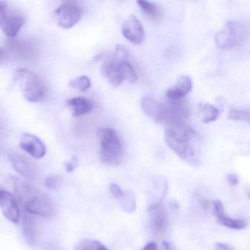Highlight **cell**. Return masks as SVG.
I'll return each instance as SVG.
<instances>
[{
	"label": "cell",
	"mask_w": 250,
	"mask_h": 250,
	"mask_svg": "<svg viewBox=\"0 0 250 250\" xmlns=\"http://www.w3.org/2000/svg\"><path fill=\"white\" fill-rule=\"evenodd\" d=\"M198 137L197 132L184 123L168 124L165 130L167 145L183 160L194 167L199 165L194 147Z\"/></svg>",
	"instance_id": "cell-1"
},
{
	"label": "cell",
	"mask_w": 250,
	"mask_h": 250,
	"mask_svg": "<svg viewBox=\"0 0 250 250\" xmlns=\"http://www.w3.org/2000/svg\"><path fill=\"white\" fill-rule=\"evenodd\" d=\"M11 181L14 192L27 213L43 217H50L55 214V203L47 194L41 192L17 177H11Z\"/></svg>",
	"instance_id": "cell-2"
},
{
	"label": "cell",
	"mask_w": 250,
	"mask_h": 250,
	"mask_svg": "<svg viewBox=\"0 0 250 250\" xmlns=\"http://www.w3.org/2000/svg\"><path fill=\"white\" fill-rule=\"evenodd\" d=\"M100 140V159L109 166H116L121 163L124 155L122 142L114 128H104L98 131Z\"/></svg>",
	"instance_id": "cell-3"
},
{
	"label": "cell",
	"mask_w": 250,
	"mask_h": 250,
	"mask_svg": "<svg viewBox=\"0 0 250 250\" xmlns=\"http://www.w3.org/2000/svg\"><path fill=\"white\" fill-rule=\"evenodd\" d=\"M14 80L20 84L26 100L33 103L44 100L46 84L37 74L26 68H19L16 71Z\"/></svg>",
	"instance_id": "cell-4"
},
{
	"label": "cell",
	"mask_w": 250,
	"mask_h": 250,
	"mask_svg": "<svg viewBox=\"0 0 250 250\" xmlns=\"http://www.w3.org/2000/svg\"><path fill=\"white\" fill-rule=\"evenodd\" d=\"M248 35L244 23L238 21H228L224 28L215 36L216 46L222 49H230L243 44Z\"/></svg>",
	"instance_id": "cell-5"
},
{
	"label": "cell",
	"mask_w": 250,
	"mask_h": 250,
	"mask_svg": "<svg viewBox=\"0 0 250 250\" xmlns=\"http://www.w3.org/2000/svg\"><path fill=\"white\" fill-rule=\"evenodd\" d=\"M26 22L23 13L10 7L5 2H0V29L10 39L16 37Z\"/></svg>",
	"instance_id": "cell-6"
},
{
	"label": "cell",
	"mask_w": 250,
	"mask_h": 250,
	"mask_svg": "<svg viewBox=\"0 0 250 250\" xmlns=\"http://www.w3.org/2000/svg\"><path fill=\"white\" fill-rule=\"evenodd\" d=\"M58 24L64 29L75 26L83 15L82 7L76 2H67L57 8L55 12Z\"/></svg>",
	"instance_id": "cell-7"
},
{
	"label": "cell",
	"mask_w": 250,
	"mask_h": 250,
	"mask_svg": "<svg viewBox=\"0 0 250 250\" xmlns=\"http://www.w3.org/2000/svg\"><path fill=\"white\" fill-rule=\"evenodd\" d=\"M143 112L158 124L166 125L171 123V115L167 105L163 104L150 96H145L140 102Z\"/></svg>",
	"instance_id": "cell-8"
},
{
	"label": "cell",
	"mask_w": 250,
	"mask_h": 250,
	"mask_svg": "<svg viewBox=\"0 0 250 250\" xmlns=\"http://www.w3.org/2000/svg\"><path fill=\"white\" fill-rule=\"evenodd\" d=\"M122 33L125 39L133 44L141 45L144 42L145 30L140 20L131 15L123 24Z\"/></svg>",
	"instance_id": "cell-9"
},
{
	"label": "cell",
	"mask_w": 250,
	"mask_h": 250,
	"mask_svg": "<svg viewBox=\"0 0 250 250\" xmlns=\"http://www.w3.org/2000/svg\"><path fill=\"white\" fill-rule=\"evenodd\" d=\"M149 214L150 218V225L153 232L156 235H162L166 230L167 212L162 200L150 206Z\"/></svg>",
	"instance_id": "cell-10"
},
{
	"label": "cell",
	"mask_w": 250,
	"mask_h": 250,
	"mask_svg": "<svg viewBox=\"0 0 250 250\" xmlns=\"http://www.w3.org/2000/svg\"><path fill=\"white\" fill-rule=\"evenodd\" d=\"M20 147L35 159H42L46 155V146L33 134L24 133L20 137Z\"/></svg>",
	"instance_id": "cell-11"
},
{
	"label": "cell",
	"mask_w": 250,
	"mask_h": 250,
	"mask_svg": "<svg viewBox=\"0 0 250 250\" xmlns=\"http://www.w3.org/2000/svg\"><path fill=\"white\" fill-rule=\"evenodd\" d=\"M9 159L14 169L21 176L28 179H33L36 177V166L30 159L16 152L9 153Z\"/></svg>",
	"instance_id": "cell-12"
},
{
	"label": "cell",
	"mask_w": 250,
	"mask_h": 250,
	"mask_svg": "<svg viewBox=\"0 0 250 250\" xmlns=\"http://www.w3.org/2000/svg\"><path fill=\"white\" fill-rule=\"evenodd\" d=\"M0 207L7 219L13 223H18L20 216V208L17 200L11 193L3 191L0 197Z\"/></svg>",
	"instance_id": "cell-13"
},
{
	"label": "cell",
	"mask_w": 250,
	"mask_h": 250,
	"mask_svg": "<svg viewBox=\"0 0 250 250\" xmlns=\"http://www.w3.org/2000/svg\"><path fill=\"white\" fill-rule=\"evenodd\" d=\"M212 206H213V211L216 215L217 222L220 225L234 229H243L247 226V222L245 219H233L226 216L223 205L219 200H214L212 203Z\"/></svg>",
	"instance_id": "cell-14"
},
{
	"label": "cell",
	"mask_w": 250,
	"mask_h": 250,
	"mask_svg": "<svg viewBox=\"0 0 250 250\" xmlns=\"http://www.w3.org/2000/svg\"><path fill=\"white\" fill-rule=\"evenodd\" d=\"M104 58L105 61L101 68L102 75L113 87H118L122 84L123 82L118 74V61H123V60L117 59L112 54H108L106 57H104Z\"/></svg>",
	"instance_id": "cell-15"
},
{
	"label": "cell",
	"mask_w": 250,
	"mask_h": 250,
	"mask_svg": "<svg viewBox=\"0 0 250 250\" xmlns=\"http://www.w3.org/2000/svg\"><path fill=\"white\" fill-rule=\"evenodd\" d=\"M192 80L188 76H181L176 83L167 91V100L184 99L192 90Z\"/></svg>",
	"instance_id": "cell-16"
},
{
	"label": "cell",
	"mask_w": 250,
	"mask_h": 250,
	"mask_svg": "<svg viewBox=\"0 0 250 250\" xmlns=\"http://www.w3.org/2000/svg\"><path fill=\"white\" fill-rule=\"evenodd\" d=\"M67 104L71 109L72 115L75 117L83 116L93 110L94 103L90 99L84 97H75L68 99Z\"/></svg>",
	"instance_id": "cell-17"
},
{
	"label": "cell",
	"mask_w": 250,
	"mask_h": 250,
	"mask_svg": "<svg viewBox=\"0 0 250 250\" xmlns=\"http://www.w3.org/2000/svg\"><path fill=\"white\" fill-rule=\"evenodd\" d=\"M23 233L24 239L30 246H36L38 244V232L36 222L30 213H25L23 217Z\"/></svg>",
	"instance_id": "cell-18"
},
{
	"label": "cell",
	"mask_w": 250,
	"mask_h": 250,
	"mask_svg": "<svg viewBox=\"0 0 250 250\" xmlns=\"http://www.w3.org/2000/svg\"><path fill=\"white\" fill-rule=\"evenodd\" d=\"M118 71L122 82L134 83L137 81V75L133 65L128 62V60L118 61Z\"/></svg>",
	"instance_id": "cell-19"
},
{
	"label": "cell",
	"mask_w": 250,
	"mask_h": 250,
	"mask_svg": "<svg viewBox=\"0 0 250 250\" xmlns=\"http://www.w3.org/2000/svg\"><path fill=\"white\" fill-rule=\"evenodd\" d=\"M137 3L143 12L150 18L153 20L162 18V11L156 4L147 2V1H143V0H139Z\"/></svg>",
	"instance_id": "cell-20"
},
{
	"label": "cell",
	"mask_w": 250,
	"mask_h": 250,
	"mask_svg": "<svg viewBox=\"0 0 250 250\" xmlns=\"http://www.w3.org/2000/svg\"><path fill=\"white\" fill-rule=\"evenodd\" d=\"M200 117L205 124L213 122L219 117V109L210 104H203L200 106Z\"/></svg>",
	"instance_id": "cell-21"
},
{
	"label": "cell",
	"mask_w": 250,
	"mask_h": 250,
	"mask_svg": "<svg viewBox=\"0 0 250 250\" xmlns=\"http://www.w3.org/2000/svg\"><path fill=\"white\" fill-rule=\"evenodd\" d=\"M71 88L78 91L84 92L88 90L91 86V81L87 76L75 77L69 82Z\"/></svg>",
	"instance_id": "cell-22"
},
{
	"label": "cell",
	"mask_w": 250,
	"mask_h": 250,
	"mask_svg": "<svg viewBox=\"0 0 250 250\" xmlns=\"http://www.w3.org/2000/svg\"><path fill=\"white\" fill-rule=\"evenodd\" d=\"M75 250H108V249L99 241L84 239L77 244Z\"/></svg>",
	"instance_id": "cell-23"
},
{
	"label": "cell",
	"mask_w": 250,
	"mask_h": 250,
	"mask_svg": "<svg viewBox=\"0 0 250 250\" xmlns=\"http://www.w3.org/2000/svg\"><path fill=\"white\" fill-rule=\"evenodd\" d=\"M228 118L231 121L250 122V111L248 109H232L229 111Z\"/></svg>",
	"instance_id": "cell-24"
},
{
	"label": "cell",
	"mask_w": 250,
	"mask_h": 250,
	"mask_svg": "<svg viewBox=\"0 0 250 250\" xmlns=\"http://www.w3.org/2000/svg\"><path fill=\"white\" fill-rule=\"evenodd\" d=\"M122 207L125 212L128 213H133L136 208V201L134 195L131 191L125 193L124 197L121 200Z\"/></svg>",
	"instance_id": "cell-25"
},
{
	"label": "cell",
	"mask_w": 250,
	"mask_h": 250,
	"mask_svg": "<svg viewBox=\"0 0 250 250\" xmlns=\"http://www.w3.org/2000/svg\"><path fill=\"white\" fill-rule=\"evenodd\" d=\"M62 184V178L56 175L47 177L45 179V185L49 189L55 190L59 188Z\"/></svg>",
	"instance_id": "cell-26"
},
{
	"label": "cell",
	"mask_w": 250,
	"mask_h": 250,
	"mask_svg": "<svg viewBox=\"0 0 250 250\" xmlns=\"http://www.w3.org/2000/svg\"><path fill=\"white\" fill-rule=\"evenodd\" d=\"M109 188H110L111 193H112V195H113L115 198L119 199V200H121V199L124 197V194H125V193L124 192L122 188H121L118 184H111Z\"/></svg>",
	"instance_id": "cell-27"
},
{
	"label": "cell",
	"mask_w": 250,
	"mask_h": 250,
	"mask_svg": "<svg viewBox=\"0 0 250 250\" xmlns=\"http://www.w3.org/2000/svg\"><path fill=\"white\" fill-rule=\"evenodd\" d=\"M77 163H78V159L77 157L74 156L71 161L69 162H65V169L67 172H71L76 169L77 167Z\"/></svg>",
	"instance_id": "cell-28"
},
{
	"label": "cell",
	"mask_w": 250,
	"mask_h": 250,
	"mask_svg": "<svg viewBox=\"0 0 250 250\" xmlns=\"http://www.w3.org/2000/svg\"><path fill=\"white\" fill-rule=\"evenodd\" d=\"M9 56V52H8L6 48L0 46V66L8 61Z\"/></svg>",
	"instance_id": "cell-29"
},
{
	"label": "cell",
	"mask_w": 250,
	"mask_h": 250,
	"mask_svg": "<svg viewBox=\"0 0 250 250\" xmlns=\"http://www.w3.org/2000/svg\"><path fill=\"white\" fill-rule=\"evenodd\" d=\"M227 181L230 185L237 186L239 183L238 177L235 174L229 173L227 175Z\"/></svg>",
	"instance_id": "cell-30"
},
{
	"label": "cell",
	"mask_w": 250,
	"mask_h": 250,
	"mask_svg": "<svg viewBox=\"0 0 250 250\" xmlns=\"http://www.w3.org/2000/svg\"><path fill=\"white\" fill-rule=\"evenodd\" d=\"M215 250H234L232 246L229 245L225 243H216L215 244Z\"/></svg>",
	"instance_id": "cell-31"
},
{
	"label": "cell",
	"mask_w": 250,
	"mask_h": 250,
	"mask_svg": "<svg viewBox=\"0 0 250 250\" xmlns=\"http://www.w3.org/2000/svg\"><path fill=\"white\" fill-rule=\"evenodd\" d=\"M141 250H158V246L156 242H149Z\"/></svg>",
	"instance_id": "cell-32"
},
{
	"label": "cell",
	"mask_w": 250,
	"mask_h": 250,
	"mask_svg": "<svg viewBox=\"0 0 250 250\" xmlns=\"http://www.w3.org/2000/svg\"><path fill=\"white\" fill-rule=\"evenodd\" d=\"M162 250H175V249L170 243L168 241H163L162 244Z\"/></svg>",
	"instance_id": "cell-33"
},
{
	"label": "cell",
	"mask_w": 250,
	"mask_h": 250,
	"mask_svg": "<svg viewBox=\"0 0 250 250\" xmlns=\"http://www.w3.org/2000/svg\"><path fill=\"white\" fill-rule=\"evenodd\" d=\"M43 250H59L58 249L55 248V247L52 246H49V247H46Z\"/></svg>",
	"instance_id": "cell-34"
},
{
	"label": "cell",
	"mask_w": 250,
	"mask_h": 250,
	"mask_svg": "<svg viewBox=\"0 0 250 250\" xmlns=\"http://www.w3.org/2000/svg\"><path fill=\"white\" fill-rule=\"evenodd\" d=\"M4 190H2V188H0V197H1V195H2V192H3Z\"/></svg>",
	"instance_id": "cell-35"
}]
</instances>
